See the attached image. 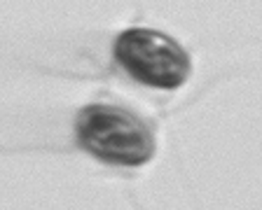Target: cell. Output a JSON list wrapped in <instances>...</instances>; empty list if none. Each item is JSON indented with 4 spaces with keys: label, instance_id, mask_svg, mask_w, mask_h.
<instances>
[{
    "label": "cell",
    "instance_id": "cell-1",
    "mask_svg": "<svg viewBox=\"0 0 262 210\" xmlns=\"http://www.w3.org/2000/svg\"><path fill=\"white\" fill-rule=\"evenodd\" d=\"M77 138L87 152L117 166H141L155 152L150 129L136 114L115 105H89L82 110Z\"/></svg>",
    "mask_w": 262,
    "mask_h": 210
},
{
    "label": "cell",
    "instance_id": "cell-2",
    "mask_svg": "<svg viewBox=\"0 0 262 210\" xmlns=\"http://www.w3.org/2000/svg\"><path fill=\"white\" fill-rule=\"evenodd\" d=\"M115 59L134 80L155 89H178L190 75V56L155 28H129L115 40Z\"/></svg>",
    "mask_w": 262,
    "mask_h": 210
}]
</instances>
